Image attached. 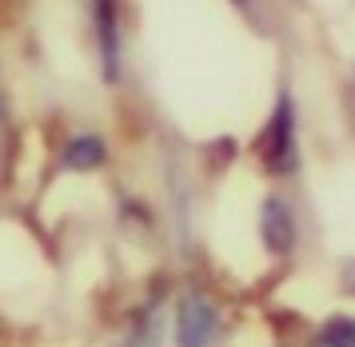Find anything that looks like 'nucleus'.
I'll return each mask as SVG.
<instances>
[{"instance_id": "f257e3e1", "label": "nucleus", "mask_w": 355, "mask_h": 347, "mask_svg": "<svg viewBox=\"0 0 355 347\" xmlns=\"http://www.w3.org/2000/svg\"><path fill=\"white\" fill-rule=\"evenodd\" d=\"M252 152H256L259 168L275 180L300 172V112H295V96L288 88L275 96L268 120L252 140Z\"/></svg>"}, {"instance_id": "f03ea898", "label": "nucleus", "mask_w": 355, "mask_h": 347, "mask_svg": "<svg viewBox=\"0 0 355 347\" xmlns=\"http://www.w3.org/2000/svg\"><path fill=\"white\" fill-rule=\"evenodd\" d=\"M172 339L176 347H216L224 339V307L208 287H184L172 303Z\"/></svg>"}, {"instance_id": "7ed1b4c3", "label": "nucleus", "mask_w": 355, "mask_h": 347, "mask_svg": "<svg viewBox=\"0 0 355 347\" xmlns=\"http://www.w3.org/2000/svg\"><path fill=\"white\" fill-rule=\"evenodd\" d=\"M88 24H92V44H96V64L100 76L108 84L124 80V0H88Z\"/></svg>"}, {"instance_id": "20e7f679", "label": "nucleus", "mask_w": 355, "mask_h": 347, "mask_svg": "<svg viewBox=\"0 0 355 347\" xmlns=\"http://www.w3.org/2000/svg\"><path fill=\"white\" fill-rule=\"evenodd\" d=\"M259 244L272 255H291L300 244V220L295 208L284 196H263L259 204Z\"/></svg>"}, {"instance_id": "39448f33", "label": "nucleus", "mask_w": 355, "mask_h": 347, "mask_svg": "<svg viewBox=\"0 0 355 347\" xmlns=\"http://www.w3.org/2000/svg\"><path fill=\"white\" fill-rule=\"evenodd\" d=\"M108 164V140L100 132H72L64 144H60V168L64 172H100Z\"/></svg>"}, {"instance_id": "423d86ee", "label": "nucleus", "mask_w": 355, "mask_h": 347, "mask_svg": "<svg viewBox=\"0 0 355 347\" xmlns=\"http://www.w3.org/2000/svg\"><path fill=\"white\" fill-rule=\"evenodd\" d=\"M116 347H164V323H160V307L156 303H148L136 312L124 335L116 339Z\"/></svg>"}, {"instance_id": "0eeeda50", "label": "nucleus", "mask_w": 355, "mask_h": 347, "mask_svg": "<svg viewBox=\"0 0 355 347\" xmlns=\"http://www.w3.org/2000/svg\"><path fill=\"white\" fill-rule=\"evenodd\" d=\"M311 347H355V316H331L311 332Z\"/></svg>"}, {"instance_id": "6e6552de", "label": "nucleus", "mask_w": 355, "mask_h": 347, "mask_svg": "<svg viewBox=\"0 0 355 347\" xmlns=\"http://www.w3.org/2000/svg\"><path fill=\"white\" fill-rule=\"evenodd\" d=\"M343 291H355V260L343 264Z\"/></svg>"}]
</instances>
